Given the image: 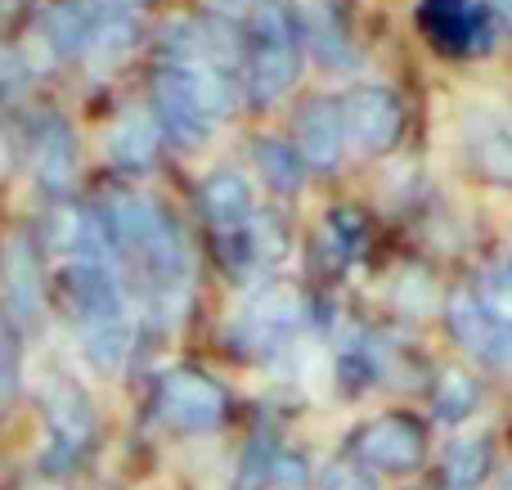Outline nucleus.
<instances>
[{
    "label": "nucleus",
    "instance_id": "f257e3e1",
    "mask_svg": "<svg viewBox=\"0 0 512 490\" xmlns=\"http://www.w3.org/2000/svg\"><path fill=\"white\" fill-rule=\"evenodd\" d=\"M54 248L68 261V284L77 302L81 351L95 369H122L131 356V306H126L122 266L108 230L81 207H63L54 216Z\"/></svg>",
    "mask_w": 512,
    "mask_h": 490
},
{
    "label": "nucleus",
    "instance_id": "f03ea898",
    "mask_svg": "<svg viewBox=\"0 0 512 490\" xmlns=\"http://www.w3.org/2000/svg\"><path fill=\"white\" fill-rule=\"evenodd\" d=\"M108 239L122 257H131L140 266V275L149 279L153 302L180 311L189 293V248L180 239V230L171 225V216L162 212L153 198L140 194H117L108 203Z\"/></svg>",
    "mask_w": 512,
    "mask_h": 490
},
{
    "label": "nucleus",
    "instance_id": "7ed1b4c3",
    "mask_svg": "<svg viewBox=\"0 0 512 490\" xmlns=\"http://www.w3.org/2000/svg\"><path fill=\"white\" fill-rule=\"evenodd\" d=\"M297 41H301V23L279 5L265 0L252 14V54H248V90L256 104H274L292 90L297 81Z\"/></svg>",
    "mask_w": 512,
    "mask_h": 490
},
{
    "label": "nucleus",
    "instance_id": "20e7f679",
    "mask_svg": "<svg viewBox=\"0 0 512 490\" xmlns=\"http://www.w3.org/2000/svg\"><path fill=\"white\" fill-rule=\"evenodd\" d=\"M342 135L360 153H387L405 131V104L387 86H351L337 99Z\"/></svg>",
    "mask_w": 512,
    "mask_h": 490
},
{
    "label": "nucleus",
    "instance_id": "39448f33",
    "mask_svg": "<svg viewBox=\"0 0 512 490\" xmlns=\"http://www.w3.org/2000/svg\"><path fill=\"white\" fill-rule=\"evenodd\" d=\"M301 324H306V297L292 284H265L256 297H248L234 333H239V342L248 351H261L265 356V351L288 347L301 333Z\"/></svg>",
    "mask_w": 512,
    "mask_h": 490
},
{
    "label": "nucleus",
    "instance_id": "423d86ee",
    "mask_svg": "<svg viewBox=\"0 0 512 490\" xmlns=\"http://www.w3.org/2000/svg\"><path fill=\"white\" fill-rule=\"evenodd\" d=\"M158 414L176 432H207L225 419V387L198 369H171L158 383Z\"/></svg>",
    "mask_w": 512,
    "mask_h": 490
},
{
    "label": "nucleus",
    "instance_id": "0eeeda50",
    "mask_svg": "<svg viewBox=\"0 0 512 490\" xmlns=\"http://www.w3.org/2000/svg\"><path fill=\"white\" fill-rule=\"evenodd\" d=\"M355 455L364 459V468H378V473H409L427 455V432L409 414H382L369 428H360Z\"/></svg>",
    "mask_w": 512,
    "mask_h": 490
},
{
    "label": "nucleus",
    "instance_id": "6e6552de",
    "mask_svg": "<svg viewBox=\"0 0 512 490\" xmlns=\"http://www.w3.org/2000/svg\"><path fill=\"white\" fill-rule=\"evenodd\" d=\"M0 293L5 306L23 329H36L45 320V279H41V261L36 248L23 230H14L0 248Z\"/></svg>",
    "mask_w": 512,
    "mask_h": 490
},
{
    "label": "nucleus",
    "instance_id": "1a4fd4ad",
    "mask_svg": "<svg viewBox=\"0 0 512 490\" xmlns=\"http://www.w3.org/2000/svg\"><path fill=\"white\" fill-rule=\"evenodd\" d=\"M423 32L432 36L441 50L454 54H486L495 45V14L490 5H468V0H423L418 9Z\"/></svg>",
    "mask_w": 512,
    "mask_h": 490
},
{
    "label": "nucleus",
    "instance_id": "9d476101",
    "mask_svg": "<svg viewBox=\"0 0 512 490\" xmlns=\"http://www.w3.org/2000/svg\"><path fill=\"white\" fill-rule=\"evenodd\" d=\"M153 122L176 144H203L216 126L212 117H207V108L198 104V95L189 90V81L180 77L171 63L153 77Z\"/></svg>",
    "mask_w": 512,
    "mask_h": 490
},
{
    "label": "nucleus",
    "instance_id": "9b49d317",
    "mask_svg": "<svg viewBox=\"0 0 512 490\" xmlns=\"http://www.w3.org/2000/svg\"><path fill=\"white\" fill-rule=\"evenodd\" d=\"M45 419H50V441H54V464H72L95 437V410L90 396L77 383H54L45 396Z\"/></svg>",
    "mask_w": 512,
    "mask_h": 490
},
{
    "label": "nucleus",
    "instance_id": "f8f14e48",
    "mask_svg": "<svg viewBox=\"0 0 512 490\" xmlns=\"http://www.w3.org/2000/svg\"><path fill=\"white\" fill-rule=\"evenodd\" d=\"M342 149H346V135H342L337 99H328V95L310 99V104L297 113V158H301V167L333 171L337 162H342Z\"/></svg>",
    "mask_w": 512,
    "mask_h": 490
},
{
    "label": "nucleus",
    "instance_id": "ddd939ff",
    "mask_svg": "<svg viewBox=\"0 0 512 490\" xmlns=\"http://www.w3.org/2000/svg\"><path fill=\"white\" fill-rule=\"evenodd\" d=\"M463 149L468 162L495 185H512V126L490 108H472L463 117Z\"/></svg>",
    "mask_w": 512,
    "mask_h": 490
},
{
    "label": "nucleus",
    "instance_id": "4468645a",
    "mask_svg": "<svg viewBox=\"0 0 512 490\" xmlns=\"http://www.w3.org/2000/svg\"><path fill=\"white\" fill-rule=\"evenodd\" d=\"M32 167L45 189H68L77 180V135L59 113L36 117L32 126Z\"/></svg>",
    "mask_w": 512,
    "mask_h": 490
},
{
    "label": "nucleus",
    "instance_id": "2eb2a0df",
    "mask_svg": "<svg viewBox=\"0 0 512 490\" xmlns=\"http://www.w3.org/2000/svg\"><path fill=\"white\" fill-rule=\"evenodd\" d=\"M90 5H95V0H90ZM131 50H135V14L131 9L95 5L86 45H81V59L90 63V72H113Z\"/></svg>",
    "mask_w": 512,
    "mask_h": 490
},
{
    "label": "nucleus",
    "instance_id": "dca6fc26",
    "mask_svg": "<svg viewBox=\"0 0 512 490\" xmlns=\"http://www.w3.org/2000/svg\"><path fill=\"white\" fill-rule=\"evenodd\" d=\"M445 324H450L454 342H459V347L468 351L472 360H490L495 342L504 338V329H499V324L490 320L486 311H481L477 297H472L468 288H459V293L445 297Z\"/></svg>",
    "mask_w": 512,
    "mask_h": 490
},
{
    "label": "nucleus",
    "instance_id": "f3484780",
    "mask_svg": "<svg viewBox=\"0 0 512 490\" xmlns=\"http://www.w3.org/2000/svg\"><path fill=\"white\" fill-rule=\"evenodd\" d=\"M203 207L207 216H212V225L230 239V234H239L243 225L252 221V189L248 180L239 176V171H212V176L203 180Z\"/></svg>",
    "mask_w": 512,
    "mask_h": 490
},
{
    "label": "nucleus",
    "instance_id": "a211bd4d",
    "mask_svg": "<svg viewBox=\"0 0 512 490\" xmlns=\"http://www.w3.org/2000/svg\"><path fill=\"white\" fill-rule=\"evenodd\" d=\"M230 243L239 252H234V266H279L283 257H288V248H292V234H288V225L279 221L274 212H252V221L243 225L239 234H230Z\"/></svg>",
    "mask_w": 512,
    "mask_h": 490
},
{
    "label": "nucleus",
    "instance_id": "6ab92c4d",
    "mask_svg": "<svg viewBox=\"0 0 512 490\" xmlns=\"http://www.w3.org/2000/svg\"><path fill=\"white\" fill-rule=\"evenodd\" d=\"M108 153H113L117 167L126 171H149L153 158H158V122L140 108L117 117L113 135H108Z\"/></svg>",
    "mask_w": 512,
    "mask_h": 490
},
{
    "label": "nucleus",
    "instance_id": "aec40b11",
    "mask_svg": "<svg viewBox=\"0 0 512 490\" xmlns=\"http://www.w3.org/2000/svg\"><path fill=\"white\" fill-rule=\"evenodd\" d=\"M306 41H310V50L319 54L324 68H346V63L355 59V50H351V41H346L342 23H337V14H328L324 5L306 9Z\"/></svg>",
    "mask_w": 512,
    "mask_h": 490
},
{
    "label": "nucleus",
    "instance_id": "412c9836",
    "mask_svg": "<svg viewBox=\"0 0 512 490\" xmlns=\"http://www.w3.org/2000/svg\"><path fill=\"white\" fill-rule=\"evenodd\" d=\"M490 459H495V450H490L486 437H468V441H454V450L445 455V482L454 490H472L486 482L490 473Z\"/></svg>",
    "mask_w": 512,
    "mask_h": 490
},
{
    "label": "nucleus",
    "instance_id": "4be33fe9",
    "mask_svg": "<svg viewBox=\"0 0 512 490\" xmlns=\"http://www.w3.org/2000/svg\"><path fill=\"white\" fill-rule=\"evenodd\" d=\"M256 167H261V176H265L270 189H279V194H297V185H301L297 149H288V144H279V140H261L256 144Z\"/></svg>",
    "mask_w": 512,
    "mask_h": 490
},
{
    "label": "nucleus",
    "instance_id": "5701e85b",
    "mask_svg": "<svg viewBox=\"0 0 512 490\" xmlns=\"http://www.w3.org/2000/svg\"><path fill=\"white\" fill-rule=\"evenodd\" d=\"M477 410V383L463 369H445L436 383V419L441 423H463Z\"/></svg>",
    "mask_w": 512,
    "mask_h": 490
},
{
    "label": "nucleus",
    "instance_id": "b1692460",
    "mask_svg": "<svg viewBox=\"0 0 512 490\" xmlns=\"http://www.w3.org/2000/svg\"><path fill=\"white\" fill-rule=\"evenodd\" d=\"M472 297H477V306L499 324V329L512 333V266L481 275L477 288H472Z\"/></svg>",
    "mask_w": 512,
    "mask_h": 490
},
{
    "label": "nucleus",
    "instance_id": "393cba45",
    "mask_svg": "<svg viewBox=\"0 0 512 490\" xmlns=\"http://www.w3.org/2000/svg\"><path fill=\"white\" fill-rule=\"evenodd\" d=\"M396 306L409 315H427L441 306V288H436V279L427 270H405L396 279Z\"/></svg>",
    "mask_w": 512,
    "mask_h": 490
},
{
    "label": "nucleus",
    "instance_id": "a878e982",
    "mask_svg": "<svg viewBox=\"0 0 512 490\" xmlns=\"http://www.w3.org/2000/svg\"><path fill=\"white\" fill-rule=\"evenodd\" d=\"M265 482L274 490H310V464L306 455H297V450H279V455L270 459V473H265Z\"/></svg>",
    "mask_w": 512,
    "mask_h": 490
},
{
    "label": "nucleus",
    "instance_id": "bb28decb",
    "mask_svg": "<svg viewBox=\"0 0 512 490\" xmlns=\"http://www.w3.org/2000/svg\"><path fill=\"white\" fill-rule=\"evenodd\" d=\"M14 392H18V342L9 333V324L0 320V419L14 405Z\"/></svg>",
    "mask_w": 512,
    "mask_h": 490
},
{
    "label": "nucleus",
    "instance_id": "cd10ccee",
    "mask_svg": "<svg viewBox=\"0 0 512 490\" xmlns=\"http://www.w3.org/2000/svg\"><path fill=\"white\" fill-rule=\"evenodd\" d=\"M328 239H333L337 257H351L355 243L364 239V216L355 212V207H337V212L328 216Z\"/></svg>",
    "mask_w": 512,
    "mask_h": 490
},
{
    "label": "nucleus",
    "instance_id": "c85d7f7f",
    "mask_svg": "<svg viewBox=\"0 0 512 490\" xmlns=\"http://www.w3.org/2000/svg\"><path fill=\"white\" fill-rule=\"evenodd\" d=\"M319 490H378V482L355 464H333L324 473V482H319Z\"/></svg>",
    "mask_w": 512,
    "mask_h": 490
},
{
    "label": "nucleus",
    "instance_id": "c756f323",
    "mask_svg": "<svg viewBox=\"0 0 512 490\" xmlns=\"http://www.w3.org/2000/svg\"><path fill=\"white\" fill-rule=\"evenodd\" d=\"M252 0H212V9H221V14H239V9H248Z\"/></svg>",
    "mask_w": 512,
    "mask_h": 490
},
{
    "label": "nucleus",
    "instance_id": "7c9ffc66",
    "mask_svg": "<svg viewBox=\"0 0 512 490\" xmlns=\"http://www.w3.org/2000/svg\"><path fill=\"white\" fill-rule=\"evenodd\" d=\"M486 5H490V14H504L512 23V0H486Z\"/></svg>",
    "mask_w": 512,
    "mask_h": 490
},
{
    "label": "nucleus",
    "instance_id": "2f4dec72",
    "mask_svg": "<svg viewBox=\"0 0 512 490\" xmlns=\"http://www.w3.org/2000/svg\"><path fill=\"white\" fill-rule=\"evenodd\" d=\"M9 171V144H5V135H0V176Z\"/></svg>",
    "mask_w": 512,
    "mask_h": 490
},
{
    "label": "nucleus",
    "instance_id": "473e14b6",
    "mask_svg": "<svg viewBox=\"0 0 512 490\" xmlns=\"http://www.w3.org/2000/svg\"><path fill=\"white\" fill-rule=\"evenodd\" d=\"M504 490H512V477H508V482H504Z\"/></svg>",
    "mask_w": 512,
    "mask_h": 490
}]
</instances>
